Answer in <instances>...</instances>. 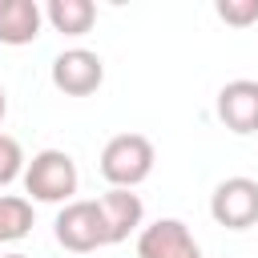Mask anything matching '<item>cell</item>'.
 <instances>
[{"label":"cell","mask_w":258,"mask_h":258,"mask_svg":"<svg viewBox=\"0 0 258 258\" xmlns=\"http://www.w3.org/2000/svg\"><path fill=\"white\" fill-rule=\"evenodd\" d=\"M210 218L226 230L258 226V181L254 177H226L210 194Z\"/></svg>","instance_id":"4"},{"label":"cell","mask_w":258,"mask_h":258,"mask_svg":"<svg viewBox=\"0 0 258 258\" xmlns=\"http://www.w3.org/2000/svg\"><path fill=\"white\" fill-rule=\"evenodd\" d=\"M153 161H157V153H153L149 137H141V133H117L101 149V177L113 189H133V185H141L153 173Z\"/></svg>","instance_id":"2"},{"label":"cell","mask_w":258,"mask_h":258,"mask_svg":"<svg viewBox=\"0 0 258 258\" xmlns=\"http://www.w3.org/2000/svg\"><path fill=\"white\" fill-rule=\"evenodd\" d=\"M137 258H202L189 226L181 218H157L137 234Z\"/></svg>","instance_id":"5"},{"label":"cell","mask_w":258,"mask_h":258,"mask_svg":"<svg viewBox=\"0 0 258 258\" xmlns=\"http://www.w3.org/2000/svg\"><path fill=\"white\" fill-rule=\"evenodd\" d=\"M101 81H105V60L89 48H64L52 60V85L64 97H89L101 89Z\"/></svg>","instance_id":"6"},{"label":"cell","mask_w":258,"mask_h":258,"mask_svg":"<svg viewBox=\"0 0 258 258\" xmlns=\"http://www.w3.org/2000/svg\"><path fill=\"white\" fill-rule=\"evenodd\" d=\"M32 230V202L20 194H0V242H16Z\"/></svg>","instance_id":"11"},{"label":"cell","mask_w":258,"mask_h":258,"mask_svg":"<svg viewBox=\"0 0 258 258\" xmlns=\"http://www.w3.org/2000/svg\"><path fill=\"white\" fill-rule=\"evenodd\" d=\"M16 177H24V149H20L16 137L0 133V189L12 185Z\"/></svg>","instance_id":"12"},{"label":"cell","mask_w":258,"mask_h":258,"mask_svg":"<svg viewBox=\"0 0 258 258\" xmlns=\"http://www.w3.org/2000/svg\"><path fill=\"white\" fill-rule=\"evenodd\" d=\"M4 258H28V254H4Z\"/></svg>","instance_id":"15"},{"label":"cell","mask_w":258,"mask_h":258,"mask_svg":"<svg viewBox=\"0 0 258 258\" xmlns=\"http://www.w3.org/2000/svg\"><path fill=\"white\" fill-rule=\"evenodd\" d=\"M44 8L36 0H0V44H32L40 36Z\"/></svg>","instance_id":"9"},{"label":"cell","mask_w":258,"mask_h":258,"mask_svg":"<svg viewBox=\"0 0 258 258\" xmlns=\"http://www.w3.org/2000/svg\"><path fill=\"white\" fill-rule=\"evenodd\" d=\"M44 20L52 24V32L77 40L97 24V8H93V0H48L44 4Z\"/></svg>","instance_id":"10"},{"label":"cell","mask_w":258,"mask_h":258,"mask_svg":"<svg viewBox=\"0 0 258 258\" xmlns=\"http://www.w3.org/2000/svg\"><path fill=\"white\" fill-rule=\"evenodd\" d=\"M52 234H56V242H60L64 250H73V254H93V250L109 246L101 210H97V202H89V198H73V202L56 214Z\"/></svg>","instance_id":"3"},{"label":"cell","mask_w":258,"mask_h":258,"mask_svg":"<svg viewBox=\"0 0 258 258\" xmlns=\"http://www.w3.org/2000/svg\"><path fill=\"white\" fill-rule=\"evenodd\" d=\"M20 181H24L28 202L69 206L77 185H81V173H77V161L64 149H40V153H32V161H24V177Z\"/></svg>","instance_id":"1"},{"label":"cell","mask_w":258,"mask_h":258,"mask_svg":"<svg viewBox=\"0 0 258 258\" xmlns=\"http://www.w3.org/2000/svg\"><path fill=\"white\" fill-rule=\"evenodd\" d=\"M218 20L234 24V28H250L258 20V0H218Z\"/></svg>","instance_id":"13"},{"label":"cell","mask_w":258,"mask_h":258,"mask_svg":"<svg viewBox=\"0 0 258 258\" xmlns=\"http://www.w3.org/2000/svg\"><path fill=\"white\" fill-rule=\"evenodd\" d=\"M97 210H101V222H105V238L109 246L125 242L129 234H141V222H145V206L133 189H105L97 198Z\"/></svg>","instance_id":"7"},{"label":"cell","mask_w":258,"mask_h":258,"mask_svg":"<svg viewBox=\"0 0 258 258\" xmlns=\"http://www.w3.org/2000/svg\"><path fill=\"white\" fill-rule=\"evenodd\" d=\"M218 117L230 133H258V81H230L218 89Z\"/></svg>","instance_id":"8"},{"label":"cell","mask_w":258,"mask_h":258,"mask_svg":"<svg viewBox=\"0 0 258 258\" xmlns=\"http://www.w3.org/2000/svg\"><path fill=\"white\" fill-rule=\"evenodd\" d=\"M4 113H8V97H4V89H0V121H4Z\"/></svg>","instance_id":"14"}]
</instances>
